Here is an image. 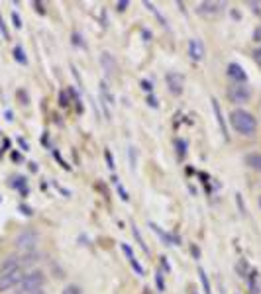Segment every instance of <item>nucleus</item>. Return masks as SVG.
<instances>
[{
  "instance_id": "obj_40",
  "label": "nucleus",
  "mask_w": 261,
  "mask_h": 294,
  "mask_svg": "<svg viewBox=\"0 0 261 294\" xmlns=\"http://www.w3.org/2000/svg\"><path fill=\"white\" fill-rule=\"evenodd\" d=\"M191 253L195 259H200V249H196V245H191Z\"/></svg>"
},
{
  "instance_id": "obj_11",
  "label": "nucleus",
  "mask_w": 261,
  "mask_h": 294,
  "mask_svg": "<svg viewBox=\"0 0 261 294\" xmlns=\"http://www.w3.org/2000/svg\"><path fill=\"white\" fill-rule=\"evenodd\" d=\"M120 247H122V251H124V255H126V259L130 261L131 269H133V271H135V273H137L139 277H143V275H145V271H143V267H141V263H139V261L135 259V255H133V251H131V247H130V245L122 241V243H120Z\"/></svg>"
},
{
  "instance_id": "obj_25",
  "label": "nucleus",
  "mask_w": 261,
  "mask_h": 294,
  "mask_svg": "<svg viewBox=\"0 0 261 294\" xmlns=\"http://www.w3.org/2000/svg\"><path fill=\"white\" fill-rule=\"evenodd\" d=\"M61 294H83V289L77 287V285H67V287L61 291Z\"/></svg>"
},
{
  "instance_id": "obj_43",
  "label": "nucleus",
  "mask_w": 261,
  "mask_h": 294,
  "mask_svg": "<svg viewBox=\"0 0 261 294\" xmlns=\"http://www.w3.org/2000/svg\"><path fill=\"white\" fill-rule=\"evenodd\" d=\"M6 120H8V122H12V120H14V118H12V112H6Z\"/></svg>"
},
{
  "instance_id": "obj_38",
  "label": "nucleus",
  "mask_w": 261,
  "mask_h": 294,
  "mask_svg": "<svg viewBox=\"0 0 261 294\" xmlns=\"http://www.w3.org/2000/svg\"><path fill=\"white\" fill-rule=\"evenodd\" d=\"M20 212H22L24 216H32V214H33V212H32V208H30V206H24V204L20 206Z\"/></svg>"
},
{
  "instance_id": "obj_42",
  "label": "nucleus",
  "mask_w": 261,
  "mask_h": 294,
  "mask_svg": "<svg viewBox=\"0 0 261 294\" xmlns=\"http://www.w3.org/2000/svg\"><path fill=\"white\" fill-rule=\"evenodd\" d=\"M18 144L22 146V149H24V151H28V149H30V146H28V142H26L24 138H18Z\"/></svg>"
},
{
  "instance_id": "obj_19",
  "label": "nucleus",
  "mask_w": 261,
  "mask_h": 294,
  "mask_svg": "<svg viewBox=\"0 0 261 294\" xmlns=\"http://www.w3.org/2000/svg\"><path fill=\"white\" fill-rule=\"evenodd\" d=\"M198 281H200V285H202V293H204V294H212V289H210V281H208V277H206V273H204V269H202V267H198Z\"/></svg>"
},
{
  "instance_id": "obj_3",
  "label": "nucleus",
  "mask_w": 261,
  "mask_h": 294,
  "mask_svg": "<svg viewBox=\"0 0 261 294\" xmlns=\"http://www.w3.org/2000/svg\"><path fill=\"white\" fill-rule=\"evenodd\" d=\"M45 285V275L43 271H30L18 285L16 294H37Z\"/></svg>"
},
{
  "instance_id": "obj_31",
  "label": "nucleus",
  "mask_w": 261,
  "mask_h": 294,
  "mask_svg": "<svg viewBox=\"0 0 261 294\" xmlns=\"http://www.w3.org/2000/svg\"><path fill=\"white\" fill-rule=\"evenodd\" d=\"M104 157H106V163H108V167H110V169H114V159H112V153H110V149H104Z\"/></svg>"
},
{
  "instance_id": "obj_30",
  "label": "nucleus",
  "mask_w": 261,
  "mask_h": 294,
  "mask_svg": "<svg viewBox=\"0 0 261 294\" xmlns=\"http://www.w3.org/2000/svg\"><path fill=\"white\" fill-rule=\"evenodd\" d=\"M141 88H143L145 92H153V83H149L147 79H143V81H141Z\"/></svg>"
},
{
  "instance_id": "obj_1",
  "label": "nucleus",
  "mask_w": 261,
  "mask_h": 294,
  "mask_svg": "<svg viewBox=\"0 0 261 294\" xmlns=\"http://www.w3.org/2000/svg\"><path fill=\"white\" fill-rule=\"evenodd\" d=\"M228 118H230L232 128H234L240 136H248V138L256 136L260 124H258V118H256L252 112H248V110H244V108H236V110L230 112Z\"/></svg>"
},
{
  "instance_id": "obj_5",
  "label": "nucleus",
  "mask_w": 261,
  "mask_h": 294,
  "mask_svg": "<svg viewBox=\"0 0 261 294\" xmlns=\"http://www.w3.org/2000/svg\"><path fill=\"white\" fill-rule=\"evenodd\" d=\"M24 277H26L24 269H18V271L0 275V293H8V291H12V289H18V285L22 283Z\"/></svg>"
},
{
  "instance_id": "obj_12",
  "label": "nucleus",
  "mask_w": 261,
  "mask_h": 294,
  "mask_svg": "<svg viewBox=\"0 0 261 294\" xmlns=\"http://www.w3.org/2000/svg\"><path fill=\"white\" fill-rule=\"evenodd\" d=\"M149 228H151V230H153V232H155V234L161 237V241H163L165 245H181V239H179L177 235H171V234L163 232V230H161L157 224H151V222H149Z\"/></svg>"
},
{
  "instance_id": "obj_23",
  "label": "nucleus",
  "mask_w": 261,
  "mask_h": 294,
  "mask_svg": "<svg viewBox=\"0 0 261 294\" xmlns=\"http://www.w3.org/2000/svg\"><path fill=\"white\" fill-rule=\"evenodd\" d=\"M163 271H157L155 273V285H157V291L159 293H165V283H163Z\"/></svg>"
},
{
  "instance_id": "obj_14",
  "label": "nucleus",
  "mask_w": 261,
  "mask_h": 294,
  "mask_svg": "<svg viewBox=\"0 0 261 294\" xmlns=\"http://www.w3.org/2000/svg\"><path fill=\"white\" fill-rule=\"evenodd\" d=\"M18 269H22V267H20V259H18L16 255H10V257H6V259L0 263V275L12 273V271H18Z\"/></svg>"
},
{
  "instance_id": "obj_27",
  "label": "nucleus",
  "mask_w": 261,
  "mask_h": 294,
  "mask_svg": "<svg viewBox=\"0 0 261 294\" xmlns=\"http://www.w3.org/2000/svg\"><path fill=\"white\" fill-rule=\"evenodd\" d=\"M116 190H118V194H120V198H122L124 202H128V200H130V196H128V192H126V188H124L122 184H116Z\"/></svg>"
},
{
  "instance_id": "obj_28",
  "label": "nucleus",
  "mask_w": 261,
  "mask_h": 294,
  "mask_svg": "<svg viewBox=\"0 0 261 294\" xmlns=\"http://www.w3.org/2000/svg\"><path fill=\"white\" fill-rule=\"evenodd\" d=\"M0 31H2L4 39H10V31H8V28H6V24H4V20H2V16H0Z\"/></svg>"
},
{
  "instance_id": "obj_32",
  "label": "nucleus",
  "mask_w": 261,
  "mask_h": 294,
  "mask_svg": "<svg viewBox=\"0 0 261 294\" xmlns=\"http://www.w3.org/2000/svg\"><path fill=\"white\" fill-rule=\"evenodd\" d=\"M133 151H135V149H133V147H128V155H130V169L131 171H135V159H133Z\"/></svg>"
},
{
  "instance_id": "obj_4",
  "label": "nucleus",
  "mask_w": 261,
  "mask_h": 294,
  "mask_svg": "<svg viewBox=\"0 0 261 294\" xmlns=\"http://www.w3.org/2000/svg\"><path fill=\"white\" fill-rule=\"evenodd\" d=\"M226 94H228L230 102H234V104H246V102H250L254 90H252V87L246 83V85H232V87H228Z\"/></svg>"
},
{
  "instance_id": "obj_18",
  "label": "nucleus",
  "mask_w": 261,
  "mask_h": 294,
  "mask_svg": "<svg viewBox=\"0 0 261 294\" xmlns=\"http://www.w3.org/2000/svg\"><path fill=\"white\" fill-rule=\"evenodd\" d=\"M143 6H145V8L149 10V12H153V16H155V18L159 20V24H161L163 28H169V24H167V20L163 18V14H161V12L157 10V6H155V4H151V2H147V0H145V2H143Z\"/></svg>"
},
{
  "instance_id": "obj_22",
  "label": "nucleus",
  "mask_w": 261,
  "mask_h": 294,
  "mask_svg": "<svg viewBox=\"0 0 261 294\" xmlns=\"http://www.w3.org/2000/svg\"><path fill=\"white\" fill-rule=\"evenodd\" d=\"M248 277V285H250V289H252V293L258 294L260 293V287H258V273L256 271H252L250 275H246Z\"/></svg>"
},
{
  "instance_id": "obj_36",
  "label": "nucleus",
  "mask_w": 261,
  "mask_h": 294,
  "mask_svg": "<svg viewBox=\"0 0 261 294\" xmlns=\"http://www.w3.org/2000/svg\"><path fill=\"white\" fill-rule=\"evenodd\" d=\"M71 43H75V45H79V47H81V45H83L81 35H79V33H73V35H71Z\"/></svg>"
},
{
  "instance_id": "obj_20",
  "label": "nucleus",
  "mask_w": 261,
  "mask_h": 294,
  "mask_svg": "<svg viewBox=\"0 0 261 294\" xmlns=\"http://www.w3.org/2000/svg\"><path fill=\"white\" fill-rule=\"evenodd\" d=\"M14 59L20 63V65H28V57H26V53H24V49H22V45H16L14 47Z\"/></svg>"
},
{
  "instance_id": "obj_41",
  "label": "nucleus",
  "mask_w": 261,
  "mask_h": 294,
  "mask_svg": "<svg viewBox=\"0 0 261 294\" xmlns=\"http://www.w3.org/2000/svg\"><path fill=\"white\" fill-rule=\"evenodd\" d=\"M33 6H35V10H37L39 14H45V8H43V2H33Z\"/></svg>"
},
{
  "instance_id": "obj_39",
  "label": "nucleus",
  "mask_w": 261,
  "mask_h": 294,
  "mask_svg": "<svg viewBox=\"0 0 261 294\" xmlns=\"http://www.w3.org/2000/svg\"><path fill=\"white\" fill-rule=\"evenodd\" d=\"M159 259H161V265H163V269H165V271H167V275H169V273H171V265H169V261H167L165 257H159Z\"/></svg>"
},
{
  "instance_id": "obj_10",
  "label": "nucleus",
  "mask_w": 261,
  "mask_h": 294,
  "mask_svg": "<svg viewBox=\"0 0 261 294\" xmlns=\"http://www.w3.org/2000/svg\"><path fill=\"white\" fill-rule=\"evenodd\" d=\"M100 65H102V69L106 71L108 77H114L116 71H118V63H116V59H114V55H110L108 51H104V53L100 55Z\"/></svg>"
},
{
  "instance_id": "obj_8",
  "label": "nucleus",
  "mask_w": 261,
  "mask_h": 294,
  "mask_svg": "<svg viewBox=\"0 0 261 294\" xmlns=\"http://www.w3.org/2000/svg\"><path fill=\"white\" fill-rule=\"evenodd\" d=\"M226 75L230 81H234V85H246L248 83V73L240 63H228Z\"/></svg>"
},
{
  "instance_id": "obj_37",
  "label": "nucleus",
  "mask_w": 261,
  "mask_h": 294,
  "mask_svg": "<svg viewBox=\"0 0 261 294\" xmlns=\"http://www.w3.org/2000/svg\"><path fill=\"white\" fill-rule=\"evenodd\" d=\"M254 61L261 67V47H258V49L254 51Z\"/></svg>"
},
{
  "instance_id": "obj_13",
  "label": "nucleus",
  "mask_w": 261,
  "mask_h": 294,
  "mask_svg": "<svg viewBox=\"0 0 261 294\" xmlns=\"http://www.w3.org/2000/svg\"><path fill=\"white\" fill-rule=\"evenodd\" d=\"M224 6H226L224 2H200L198 4V12L206 14V16H212V14H220Z\"/></svg>"
},
{
  "instance_id": "obj_7",
  "label": "nucleus",
  "mask_w": 261,
  "mask_h": 294,
  "mask_svg": "<svg viewBox=\"0 0 261 294\" xmlns=\"http://www.w3.org/2000/svg\"><path fill=\"white\" fill-rule=\"evenodd\" d=\"M210 106H212V112H214V118H216V124L222 132V138L226 142H230V134H228V124H226V118H224V112H222V106L216 98H210Z\"/></svg>"
},
{
  "instance_id": "obj_2",
  "label": "nucleus",
  "mask_w": 261,
  "mask_h": 294,
  "mask_svg": "<svg viewBox=\"0 0 261 294\" xmlns=\"http://www.w3.org/2000/svg\"><path fill=\"white\" fill-rule=\"evenodd\" d=\"M39 243V232L33 230V228H24L16 234L14 237V247L22 253H30V251H35Z\"/></svg>"
},
{
  "instance_id": "obj_45",
  "label": "nucleus",
  "mask_w": 261,
  "mask_h": 294,
  "mask_svg": "<svg viewBox=\"0 0 261 294\" xmlns=\"http://www.w3.org/2000/svg\"><path fill=\"white\" fill-rule=\"evenodd\" d=\"M260 206H261V198H260Z\"/></svg>"
},
{
  "instance_id": "obj_15",
  "label": "nucleus",
  "mask_w": 261,
  "mask_h": 294,
  "mask_svg": "<svg viewBox=\"0 0 261 294\" xmlns=\"http://www.w3.org/2000/svg\"><path fill=\"white\" fill-rule=\"evenodd\" d=\"M244 163L252 169V171H258L261 173V153L258 151H252V153H246L244 155Z\"/></svg>"
},
{
  "instance_id": "obj_24",
  "label": "nucleus",
  "mask_w": 261,
  "mask_h": 294,
  "mask_svg": "<svg viewBox=\"0 0 261 294\" xmlns=\"http://www.w3.org/2000/svg\"><path fill=\"white\" fill-rule=\"evenodd\" d=\"M175 147H177L179 157H187V142H183V140H175Z\"/></svg>"
},
{
  "instance_id": "obj_9",
  "label": "nucleus",
  "mask_w": 261,
  "mask_h": 294,
  "mask_svg": "<svg viewBox=\"0 0 261 294\" xmlns=\"http://www.w3.org/2000/svg\"><path fill=\"white\" fill-rule=\"evenodd\" d=\"M189 55H191L193 61H202V59H204L206 47H204L202 39H196V37L189 39Z\"/></svg>"
},
{
  "instance_id": "obj_6",
  "label": "nucleus",
  "mask_w": 261,
  "mask_h": 294,
  "mask_svg": "<svg viewBox=\"0 0 261 294\" xmlns=\"http://www.w3.org/2000/svg\"><path fill=\"white\" fill-rule=\"evenodd\" d=\"M165 83H167V88L173 96H181L183 90H185V77L179 73V71H169L165 75Z\"/></svg>"
},
{
  "instance_id": "obj_29",
  "label": "nucleus",
  "mask_w": 261,
  "mask_h": 294,
  "mask_svg": "<svg viewBox=\"0 0 261 294\" xmlns=\"http://www.w3.org/2000/svg\"><path fill=\"white\" fill-rule=\"evenodd\" d=\"M12 22H14V28H16V29H20V28H22V20H20L18 12H12Z\"/></svg>"
},
{
  "instance_id": "obj_26",
  "label": "nucleus",
  "mask_w": 261,
  "mask_h": 294,
  "mask_svg": "<svg viewBox=\"0 0 261 294\" xmlns=\"http://www.w3.org/2000/svg\"><path fill=\"white\" fill-rule=\"evenodd\" d=\"M69 96H67V90H59V106L61 108H67L69 106Z\"/></svg>"
},
{
  "instance_id": "obj_16",
  "label": "nucleus",
  "mask_w": 261,
  "mask_h": 294,
  "mask_svg": "<svg viewBox=\"0 0 261 294\" xmlns=\"http://www.w3.org/2000/svg\"><path fill=\"white\" fill-rule=\"evenodd\" d=\"M18 259H20V267H22V269H30V267H33V265L39 261V253H37V251L22 253V257H18Z\"/></svg>"
},
{
  "instance_id": "obj_35",
  "label": "nucleus",
  "mask_w": 261,
  "mask_h": 294,
  "mask_svg": "<svg viewBox=\"0 0 261 294\" xmlns=\"http://www.w3.org/2000/svg\"><path fill=\"white\" fill-rule=\"evenodd\" d=\"M254 41H256V43H261V26H258V28L254 29Z\"/></svg>"
},
{
  "instance_id": "obj_44",
  "label": "nucleus",
  "mask_w": 261,
  "mask_h": 294,
  "mask_svg": "<svg viewBox=\"0 0 261 294\" xmlns=\"http://www.w3.org/2000/svg\"><path fill=\"white\" fill-rule=\"evenodd\" d=\"M37 294H45V293H43V291H39V293H37Z\"/></svg>"
},
{
  "instance_id": "obj_21",
  "label": "nucleus",
  "mask_w": 261,
  "mask_h": 294,
  "mask_svg": "<svg viewBox=\"0 0 261 294\" xmlns=\"http://www.w3.org/2000/svg\"><path fill=\"white\" fill-rule=\"evenodd\" d=\"M10 186L20 188L22 194H28V186H26V176H14V180L10 182Z\"/></svg>"
},
{
  "instance_id": "obj_34",
  "label": "nucleus",
  "mask_w": 261,
  "mask_h": 294,
  "mask_svg": "<svg viewBox=\"0 0 261 294\" xmlns=\"http://www.w3.org/2000/svg\"><path fill=\"white\" fill-rule=\"evenodd\" d=\"M147 104H149L151 108H159V102H157V98H155L153 94H149V96H147Z\"/></svg>"
},
{
  "instance_id": "obj_17",
  "label": "nucleus",
  "mask_w": 261,
  "mask_h": 294,
  "mask_svg": "<svg viewBox=\"0 0 261 294\" xmlns=\"http://www.w3.org/2000/svg\"><path fill=\"white\" fill-rule=\"evenodd\" d=\"M131 234H133L135 243L141 247V251H143L145 255H149V247H147V243H145V239H143V235H141V232H139V228H137L135 224H131Z\"/></svg>"
},
{
  "instance_id": "obj_33",
  "label": "nucleus",
  "mask_w": 261,
  "mask_h": 294,
  "mask_svg": "<svg viewBox=\"0 0 261 294\" xmlns=\"http://www.w3.org/2000/svg\"><path fill=\"white\" fill-rule=\"evenodd\" d=\"M128 6H130V2H128V0H120V2L116 4V10H118V12H124Z\"/></svg>"
}]
</instances>
